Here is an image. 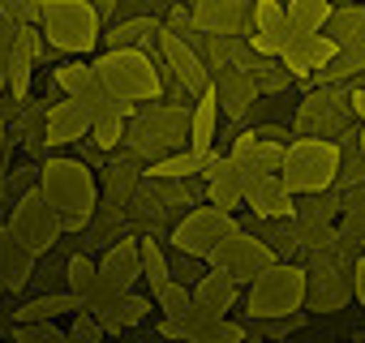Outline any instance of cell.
<instances>
[{
    "label": "cell",
    "mask_w": 365,
    "mask_h": 343,
    "mask_svg": "<svg viewBox=\"0 0 365 343\" xmlns=\"http://www.w3.org/2000/svg\"><path fill=\"white\" fill-rule=\"evenodd\" d=\"M39 189L52 198V206L65 219V236L69 232H86L99 206V176L86 159L73 154H52L39 163Z\"/></svg>",
    "instance_id": "obj_1"
},
{
    "label": "cell",
    "mask_w": 365,
    "mask_h": 343,
    "mask_svg": "<svg viewBox=\"0 0 365 343\" xmlns=\"http://www.w3.org/2000/svg\"><path fill=\"white\" fill-rule=\"evenodd\" d=\"M305 292H309V270L297 262L275 258L262 275H254L245 283V313L241 322H262V317H288L305 309Z\"/></svg>",
    "instance_id": "obj_2"
},
{
    "label": "cell",
    "mask_w": 365,
    "mask_h": 343,
    "mask_svg": "<svg viewBox=\"0 0 365 343\" xmlns=\"http://www.w3.org/2000/svg\"><path fill=\"white\" fill-rule=\"evenodd\" d=\"M190 116H194V107H185V103L150 99V103H142L129 116L125 142L142 159H159V154H172V150H185L190 146Z\"/></svg>",
    "instance_id": "obj_3"
},
{
    "label": "cell",
    "mask_w": 365,
    "mask_h": 343,
    "mask_svg": "<svg viewBox=\"0 0 365 343\" xmlns=\"http://www.w3.org/2000/svg\"><path fill=\"white\" fill-rule=\"evenodd\" d=\"M339 142L335 137H309V133H297L284 150V172L279 176L288 181V189L301 198V194H322L335 185L339 176Z\"/></svg>",
    "instance_id": "obj_4"
},
{
    "label": "cell",
    "mask_w": 365,
    "mask_h": 343,
    "mask_svg": "<svg viewBox=\"0 0 365 343\" xmlns=\"http://www.w3.org/2000/svg\"><path fill=\"white\" fill-rule=\"evenodd\" d=\"M39 31L48 48L69 52V56H86L103 43V18L95 14L91 0H43Z\"/></svg>",
    "instance_id": "obj_5"
},
{
    "label": "cell",
    "mask_w": 365,
    "mask_h": 343,
    "mask_svg": "<svg viewBox=\"0 0 365 343\" xmlns=\"http://www.w3.org/2000/svg\"><path fill=\"white\" fill-rule=\"evenodd\" d=\"M103 86L120 99H133V103H150V99H163V82H159V60L142 48H116V52H103L95 60Z\"/></svg>",
    "instance_id": "obj_6"
},
{
    "label": "cell",
    "mask_w": 365,
    "mask_h": 343,
    "mask_svg": "<svg viewBox=\"0 0 365 343\" xmlns=\"http://www.w3.org/2000/svg\"><path fill=\"white\" fill-rule=\"evenodd\" d=\"M9 228H14V232L22 236V245L35 249L39 258L65 245V219H61V211L52 206V198H48L39 185L22 189V198H18L14 211H9Z\"/></svg>",
    "instance_id": "obj_7"
},
{
    "label": "cell",
    "mask_w": 365,
    "mask_h": 343,
    "mask_svg": "<svg viewBox=\"0 0 365 343\" xmlns=\"http://www.w3.org/2000/svg\"><path fill=\"white\" fill-rule=\"evenodd\" d=\"M352 120H356V112H352V90H348V86H314V90H305V99L297 103L292 133L339 137Z\"/></svg>",
    "instance_id": "obj_8"
},
{
    "label": "cell",
    "mask_w": 365,
    "mask_h": 343,
    "mask_svg": "<svg viewBox=\"0 0 365 343\" xmlns=\"http://www.w3.org/2000/svg\"><path fill=\"white\" fill-rule=\"evenodd\" d=\"M237 219H232V211H224V206H215V202H198V206H190L185 215L176 219V228H172V249H185V253H194V258H211L215 253V245L228 236V228H232Z\"/></svg>",
    "instance_id": "obj_9"
},
{
    "label": "cell",
    "mask_w": 365,
    "mask_h": 343,
    "mask_svg": "<svg viewBox=\"0 0 365 343\" xmlns=\"http://www.w3.org/2000/svg\"><path fill=\"white\" fill-rule=\"evenodd\" d=\"M207 262H211V266H220V270H228V275L245 287L254 275H262V270L275 262V249H271L258 232H250V228L232 223V228H228V236L215 245V253H211Z\"/></svg>",
    "instance_id": "obj_10"
},
{
    "label": "cell",
    "mask_w": 365,
    "mask_h": 343,
    "mask_svg": "<svg viewBox=\"0 0 365 343\" xmlns=\"http://www.w3.org/2000/svg\"><path fill=\"white\" fill-rule=\"evenodd\" d=\"M91 125H95V112L91 103H82L78 95H61L48 112H43V142L56 150V146H73L82 137H91Z\"/></svg>",
    "instance_id": "obj_11"
},
{
    "label": "cell",
    "mask_w": 365,
    "mask_h": 343,
    "mask_svg": "<svg viewBox=\"0 0 365 343\" xmlns=\"http://www.w3.org/2000/svg\"><path fill=\"white\" fill-rule=\"evenodd\" d=\"M155 56H159L168 69H176V78L185 82V90H190L194 99L211 86V65H207V60H202L190 43H180L168 26H163V35H159V52H155Z\"/></svg>",
    "instance_id": "obj_12"
},
{
    "label": "cell",
    "mask_w": 365,
    "mask_h": 343,
    "mask_svg": "<svg viewBox=\"0 0 365 343\" xmlns=\"http://www.w3.org/2000/svg\"><path fill=\"white\" fill-rule=\"evenodd\" d=\"M245 206L254 211V219H288V215H297V194L288 189V181L279 172H271V176H250Z\"/></svg>",
    "instance_id": "obj_13"
},
{
    "label": "cell",
    "mask_w": 365,
    "mask_h": 343,
    "mask_svg": "<svg viewBox=\"0 0 365 343\" xmlns=\"http://www.w3.org/2000/svg\"><path fill=\"white\" fill-rule=\"evenodd\" d=\"M35 262H39V253L26 249L22 236L9 223H0V287H5V292H22L35 279Z\"/></svg>",
    "instance_id": "obj_14"
},
{
    "label": "cell",
    "mask_w": 365,
    "mask_h": 343,
    "mask_svg": "<svg viewBox=\"0 0 365 343\" xmlns=\"http://www.w3.org/2000/svg\"><path fill=\"white\" fill-rule=\"evenodd\" d=\"M211 82H215V95H220V116H228L232 125H245L250 107L258 103V86H254L250 69H224Z\"/></svg>",
    "instance_id": "obj_15"
},
{
    "label": "cell",
    "mask_w": 365,
    "mask_h": 343,
    "mask_svg": "<svg viewBox=\"0 0 365 343\" xmlns=\"http://www.w3.org/2000/svg\"><path fill=\"white\" fill-rule=\"evenodd\" d=\"M99 279L116 283L120 292H129V287L142 279V245H138V236H120L116 245L103 249V258H99Z\"/></svg>",
    "instance_id": "obj_16"
},
{
    "label": "cell",
    "mask_w": 365,
    "mask_h": 343,
    "mask_svg": "<svg viewBox=\"0 0 365 343\" xmlns=\"http://www.w3.org/2000/svg\"><path fill=\"white\" fill-rule=\"evenodd\" d=\"M159 35H163V22L159 18H150V14H138V18H120V22H112L108 31H103V43H108V52H116V48H142V52H159Z\"/></svg>",
    "instance_id": "obj_17"
},
{
    "label": "cell",
    "mask_w": 365,
    "mask_h": 343,
    "mask_svg": "<svg viewBox=\"0 0 365 343\" xmlns=\"http://www.w3.org/2000/svg\"><path fill=\"white\" fill-rule=\"evenodd\" d=\"M335 52H339V48L331 43V35H322V31H318V35H301V39H297V43H292L279 60L288 65L292 82H305V78H314V73H318V69H322Z\"/></svg>",
    "instance_id": "obj_18"
},
{
    "label": "cell",
    "mask_w": 365,
    "mask_h": 343,
    "mask_svg": "<svg viewBox=\"0 0 365 343\" xmlns=\"http://www.w3.org/2000/svg\"><path fill=\"white\" fill-rule=\"evenodd\" d=\"M146 176V167H142V154L129 146V159H108L103 163V185H108V202H133L138 185Z\"/></svg>",
    "instance_id": "obj_19"
},
{
    "label": "cell",
    "mask_w": 365,
    "mask_h": 343,
    "mask_svg": "<svg viewBox=\"0 0 365 343\" xmlns=\"http://www.w3.org/2000/svg\"><path fill=\"white\" fill-rule=\"evenodd\" d=\"M327 35H331V43L339 52L365 56V5H339V9H331Z\"/></svg>",
    "instance_id": "obj_20"
},
{
    "label": "cell",
    "mask_w": 365,
    "mask_h": 343,
    "mask_svg": "<svg viewBox=\"0 0 365 343\" xmlns=\"http://www.w3.org/2000/svg\"><path fill=\"white\" fill-rule=\"evenodd\" d=\"M215 133H220V95H215V82L198 95L194 103V116H190V150L202 154L215 146Z\"/></svg>",
    "instance_id": "obj_21"
},
{
    "label": "cell",
    "mask_w": 365,
    "mask_h": 343,
    "mask_svg": "<svg viewBox=\"0 0 365 343\" xmlns=\"http://www.w3.org/2000/svg\"><path fill=\"white\" fill-rule=\"evenodd\" d=\"M194 300H202V305L215 309V313H228V309H237V300H241V283H237L228 270L211 266V270L194 283Z\"/></svg>",
    "instance_id": "obj_22"
},
{
    "label": "cell",
    "mask_w": 365,
    "mask_h": 343,
    "mask_svg": "<svg viewBox=\"0 0 365 343\" xmlns=\"http://www.w3.org/2000/svg\"><path fill=\"white\" fill-rule=\"evenodd\" d=\"M146 322H150V300H146V296H138L133 287H129V292H120V296L112 300V309L103 313V326H108V334L142 330Z\"/></svg>",
    "instance_id": "obj_23"
},
{
    "label": "cell",
    "mask_w": 365,
    "mask_h": 343,
    "mask_svg": "<svg viewBox=\"0 0 365 343\" xmlns=\"http://www.w3.org/2000/svg\"><path fill=\"white\" fill-rule=\"evenodd\" d=\"M73 309H78V292H73V287H65V292H43V296L18 305V309H14V322H56V317H65V313H73Z\"/></svg>",
    "instance_id": "obj_24"
},
{
    "label": "cell",
    "mask_w": 365,
    "mask_h": 343,
    "mask_svg": "<svg viewBox=\"0 0 365 343\" xmlns=\"http://www.w3.org/2000/svg\"><path fill=\"white\" fill-rule=\"evenodd\" d=\"M331 9H335V0H288L284 18L297 35H318V31H327Z\"/></svg>",
    "instance_id": "obj_25"
},
{
    "label": "cell",
    "mask_w": 365,
    "mask_h": 343,
    "mask_svg": "<svg viewBox=\"0 0 365 343\" xmlns=\"http://www.w3.org/2000/svg\"><path fill=\"white\" fill-rule=\"evenodd\" d=\"M344 206H348V189L339 181L331 189H322V194H301L297 198V215L301 219H327V223H335V215H344Z\"/></svg>",
    "instance_id": "obj_26"
},
{
    "label": "cell",
    "mask_w": 365,
    "mask_h": 343,
    "mask_svg": "<svg viewBox=\"0 0 365 343\" xmlns=\"http://www.w3.org/2000/svg\"><path fill=\"white\" fill-rule=\"evenodd\" d=\"M262 228H258V236L275 249V258H284V262H297L301 258V232H297V215H288V219H258Z\"/></svg>",
    "instance_id": "obj_27"
},
{
    "label": "cell",
    "mask_w": 365,
    "mask_h": 343,
    "mask_svg": "<svg viewBox=\"0 0 365 343\" xmlns=\"http://www.w3.org/2000/svg\"><path fill=\"white\" fill-rule=\"evenodd\" d=\"M103 78H99V69H95V60H65V65H56L52 69V86L61 90V95H86L91 86H99Z\"/></svg>",
    "instance_id": "obj_28"
},
{
    "label": "cell",
    "mask_w": 365,
    "mask_h": 343,
    "mask_svg": "<svg viewBox=\"0 0 365 343\" xmlns=\"http://www.w3.org/2000/svg\"><path fill=\"white\" fill-rule=\"evenodd\" d=\"M138 245H142V279H146V287H150V296H155V292L172 279V262H168V249L159 245V236L142 232Z\"/></svg>",
    "instance_id": "obj_29"
},
{
    "label": "cell",
    "mask_w": 365,
    "mask_h": 343,
    "mask_svg": "<svg viewBox=\"0 0 365 343\" xmlns=\"http://www.w3.org/2000/svg\"><path fill=\"white\" fill-rule=\"evenodd\" d=\"M250 78H254L258 95H284V90L292 86V73H288V65H284L279 56H254Z\"/></svg>",
    "instance_id": "obj_30"
},
{
    "label": "cell",
    "mask_w": 365,
    "mask_h": 343,
    "mask_svg": "<svg viewBox=\"0 0 365 343\" xmlns=\"http://www.w3.org/2000/svg\"><path fill=\"white\" fill-rule=\"evenodd\" d=\"M163 26L180 39V43H190L198 56H202V43H207V31L194 22V14H190V5H180V0H176V5H168V18H163Z\"/></svg>",
    "instance_id": "obj_31"
},
{
    "label": "cell",
    "mask_w": 365,
    "mask_h": 343,
    "mask_svg": "<svg viewBox=\"0 0 365 343\" xmlns=\"http://www.w3.org/2000/svg\"><path fill=\"white\" fill-rule=\"evenodd\" d=\"M190 172H198V154L190 146L185 150H172V154H159V159L146 163V176H172V181H180V176H190Z\"/></svg>",
    "instance_id": "obj_32"
},
{
    "label": "cell",
    "mask_w": 365,
    "mask_h": 343,
    "mask_svg": "<svg viewBox=\"0 0 365 343\" xmlns=\"http://www.w3.org/2000/svg\"><path fill=\"white\" fill-rule=\"evenodd\" d=\"M65 283H69L78 296H86V292L99 283V262H95L91 253H69V262H65Z\"/></svg>",
    "instance_id": "obj_33"
},
{
    "label": "cell",
    "mask_w": 365,
    "mask_h": 343,
    "mask_svg": "<svg viewBox=\"0 0 365 343\" xmlns=\"http://www.w3.org/2000/svg\"><path fill=\"white\" fill-rule=\"evenodd\" d=\"M284 150H288V142H262L258 137L245 172H250V176H271V172H284Z\"/></svg>",
    "instance_id": "obj_34"
},
{
    "label": "cell",
    "mask_w": 365,
    "mask_h": 343,
    "mask_svg": "<svg viewBox=\"0 0 365 343\" xmlns=\"http://www.w3.org/2000/svg\"><path fill=\"white\" fill-rule=\"evenodd\" d=\"M155 300H159V313H163V317H180V313L194 305V287L180 283V279H168V283L155 292Z\"/></svg>",
    "instance_id": "obj_35"
},
{
    "label": "cell",
    "mask_w": 365,
    "mask_h": 343,
    "mask_svg": "<svg viewBox=\"0 0 365 343\" xmlns=\"http://www.w3.org/2000/svg\"><path fill=\"white\" fill-rule=\"evenodd\" d=\"M9 339H18V343H61L65 339V330L56 326V322H14L9 326Z\"/></svg>",
    "instance_id": "obj_36"
},
{
    "label": "cell",
    "mask_w": 365,
    "mask_h": 343,
    "mask_svg": "<svg viewBox=\"0 0 365 343\" xmlns=\"http://www.w3.org/2000/svg\"><path fill=\"white\" fill-rule=\"evenodd\" d=\"M344 189H356V185H365V150H344V159H339V176H335Z\"/></svg>",
    "instance_id": "obj_37"
},
{
    "label": "cell",
    "mask_w": 365,
    "mask_h": 343,
    "mask_svg": "<svg viewBox=\"0 0 365 343\" xmlns=\"http://www.w3.org/2000/svg\"><path fill=\"white\" fill-rule=\"evenodd\" d=\"M250 22H254V31H271V26H279V22H284V0H254ZM254 31H250V35H254Z\"/></svg>",
    "instance_id": "obj_38"
},
{
    "label": "cell",
    "mask_w": 365,
    "mask_h": 343,
    "mask_svg": "<svg viewBox=\"0 0 365 343\" xmlns=\"http://www.w3.org/2000/svg\"><path fill=\"white\" fill-rule=\"evenodd\" d=\"M0 14L14 18V22L39 26V18H43V0H0Z\"/></svg>",
    "instance_id": "obj_39"
},
{
    "label": "cell",
    "mask_w": 365,
    "mask_h": 343,
    "mask_svg": "<svg viewBox=\"0 0 365 343\" xmlns=\"http://www.w3.org/2000/svg\"><path fill=\"white\" fill-rule=\"evenodd\" d=\"M254 133H258L262 142H292V137H297V133H292V125H275V120L254 125Z\"/></svg>",
    "instance_id": "obj_40"
},
{
    "label": "cell",
    "mask_w": 365,
    "mask_h": 343,
    "mask_svg": "<svg viewBox=\"0 0 365 343\" xmlns=\"http://www.w3.org/2000/svg\"><path fill=\"white\" fill-rule=\"evenodd\" d=\"M352 292H356V300L365 305V253L352 262Z\"/></svg>",
    "instance_id": "obj_41"
},
{
    "label": "cell",
    "mask_w": 365,
    "mask_h": 343,
    "mask_svg": "<svg viewBox=\"0 0 365 343\" xmlns=\"http://www.w3.org/2000/svg\"><path fill=\"white\" fill-rule=\"evenodd\" d=\"M91 5H95V14H99V18L108 22V18H112V14L120 9V0H91Z\"/></svg>",
    "instance_id": "obj_42"
},
{
    "label": "cell",
    "mask_w": 365,
    "mask_h": 343,
    "mask_svg": "<svg viewBox=\"0 0 365 343\" xmlns=\"http://www.w3.org/2000/svg\"><path fill=\"white\" fill-rule=\"evenodd\" d=\"M228 5H237V9H254V0H228Z\"/></svg>",
    "instance_id": "obj_43"
},
{
    "label": "cell",
    "mask_w": 365,
    "mask_h": 343,
    "mask_svg": "<svg viewBox=\"0 0 365 343\" xmlns=\"http://www.w3.org/2000/svg\"><path fill=\"white\" fill-rule=\"evenodd\" d=\"M0 150H5V125H0Z\"/></svg>",
    "instance_id": "obj_44"
},
{
    "label": "cell",
    "mask_w": 365,
    "mask_h": 343,
    "mask_svg": "<svg viewBox=\"0 0 365 343\" xmlns=\"http://www.w3.org/2000/svg\"><path fill=\"white\" fill-rule=\"evenodd\" d=\"M339 5H356V0H335V9H339Z\"/></svg>",
    "instance_id": "obj_45"
},
{
    "label": "cell",
    "mask_w": 365,
    "mask_h": 343,
    "mask_svg": "<svg viewBox=\"0 0 365 343\" xmlns=\"http://www.w3.org/2000/svg\"><path fill=\"white\" fill-rule=\"evenodd\" d=\"M0 296H5V287H0Z\"/></svg>",
    "instance_id": "obj_46"
}]
</instances>
